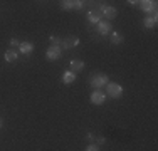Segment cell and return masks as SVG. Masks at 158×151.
Wrapping results in <instances>:
<instances>
[{"instance_id": "6da1fadb", "label": "cell", "mask_w": 158, "mask_h": 151, "mask_svg": "<svg viewBox=\"0 0 158 151\" xmlns=\"http://www.w3.org/2000/svg\"><path fill=\"white\" fill-rule=\"evenodd\" d=\"M108 96L113 97V99H118V97H121L123 94V88L119 84H116V82H108Z\"/></svg>"}, {"instance_id": "7a4b0ae2", "label": "cell", "mask_w": 158, "mask_h": 151, "mask_svg": "<svg viewBox=\"0 0 158 151\" xmlns=\"http://www.w3.org/2000/svg\"><path fill=\"white\" fill-rule=\"evenodd\" d=\"M138 5H140V9L145 10V12H153V15H155V18H156V2H153V0H143Z\"/></svg>"}, {"instance_id": "3957f363", "label": "cell", "mask_w": 158, "mask_h": 151, "mask_svg": "<svg viewBox=\"0 0 158 151\" xmlns=\"http://www.w3.org/2000/svg\"><path fill=\"white\" fill-rule=\"evenodd\" d=\"M108 84V76L106 74H96L94 77H91V86L93 88H103Z\"/></svg>"}, {"instance_id": "277c9868", "label": "cell", "mask_w": 158, "mask_h": 151, "mask_svg": "<svg viewBox=\"0 0 158 151\" xmlns=\"http://www.w3.org/2000/svg\"><path fill=\"white\" fill-rule=\"evenodd\" d=\"M98 12H103V15L108 18H114L116 14H118L114 7H104V5H99V10H98Z\"/></svg>"}, {"instance_id": "5b68a950", "label": "cell", "mask_w": 158, "mask_h": 151, "mask_svg": "<svg viewBox=\"0 0 158 151\" xmlns=\"http://www.w3.org/2000/svg\"><path fill=\"white\" fill-rule=\"evenodd\" d=\"M59 55H61V47H54V45H51V47L47 49V59L49 60L59 59Z\"/></svg>"}, {"instance_id": "8992f818", "label": "cell", "mask_w": 158, "mask_h": 151, "mask_svg": "<svg viewBox=\"0 0 158 151\" xmlns=\"http://www.w3.org/2000/svg\"><path fill=\"white\" fill-rule=\"evenodd\" d=\"M104 99H106V96H104L103 92H99V91H96V92L91 94V103L93 104H103Z\"/></svg>"}, {"instance_id": "52a82bcc", "label": "cell", "mask_w": 158, "mask_h": 151, "mask_svg": "<svg viewBox=\"0 0 158 151\" xmlns=\"http://www.w3.org/2000/svg\"><path fill=\"white\" fill-rule=\"evenodd\" d=\"M64 47L66 49H73V47H76V45L79 44V39L76 35H71V37H67V39H64Z\"/></svg>"}, {"instance_id": "ba28073f", "label": "cell", "mask_w": 158, "mask_h": 151, "mask_svg": "<svg viewBox=\"0 0 158 151\" xmlns=\"http://www.w3.org/2000/svg\"><path fill=\"white\" fill-rule=\"evenodd\" d=\"M98 30H99V34L106 35V34L111 30V24H110V22H106V20H103V22L99 20V24H98Z\"/></svg>"}, {"instance_id": "9c48e42d", "label": "cell", "mask_w": 158, "mask_h": 151, "mask_svg": "<svg viewBox=\"0 0 158 151\" xmlns=\"http://www.w3.org/2000/svg\"><path fill=\"white\" fill-rule=\"evenodd\" d=\"M84 69V62H82V60H73V62H71V67H69V71L71 72H79V71H82Z\"/></svg>"}, {"instance_id": "30bf717a", "label": "cell", "mask_w": 158, "mask_h": 151, "mask_svg": "<svg viewBox=\"0 0 158 151\" xmlns=\"http://www.w3.org/2000/svg\"><path fill=\"white\" fill-rule=\"evenodd\" d=\"M62 81H64V84H73V82L76 81V74L71 72V71H67V72L62 76Z\"/></svg>"}, {"instance_id": "8fae6325", "label": "cell", "mask_w": 158, "mask_h": 151, "mask_svg": "<svg viewBox=\"0 0 158 151\" xmlns=\"http://www.w3.org/2000/svg\"><path fill=\"white\" fill-rule=\"evenodd\" d=\"M34 51V44L32 42H22L20 44V52L22 54H31Z\"/></svg>"}, {"instance_id": "7c38bea8", "label": "cell", "mask_w": 158, "mask_h": 151, "mask_svg": "<svg viewBox=\"0 0 158 151\" xmlns=\"http://www.w3.org/2000/svg\"><path fill=\"white\" fill-rule=\"evenodd\" d=\"M143 25H145L146 29H153V27L156 25V18H155V17H145Z\"/></svg>"}, {"instance_id": "4fadbf2b", "label": "cell", "mask_w": 158, "mask_h": 151, "mask_svg": "<svg viewBox=\"0 0 158 151\" xmlns=\"http://www.w3.org/2000/svg\"><path fill=\"white\" fill-rule=\"evenodd\" d=\"M5 60L7 62H15L17 60V52L15 51H7L5 52Z\"/></svg>"}, {"instance_id": "5bb4252c", "label": "cell", "mask_w": 158, "mask_h": 151, "mask_svg": "<svg viewBox=\"0 0 158 151\" xmlns=\"http://www.w3.org/2000/svg\"><path fill=\"white\" fill-rule=\"evenodd\" d=\"M99 14L101 12H89L88 20L91 22V24H99Z\"/></svg>"}, {"instance_id": "9a60e30c", "label": "cell", "mask_w": 158, "mask_h": 151, "mask_svg": "<svg viewBox=\"0 0 158 151\" xmlns=\"http://www.w3.org/2000/svg\"><path fill=\"white\" fill-rule=\"evenodd\" d=\"M123 40H125V39H123V35H121V34H111V44H116V45H118V44H123Z\"/></svg>"}, {"instance_id": "2e32d148", "label": "cell", "mask_w": 158, "mask_h": 151, "mask_svg": "<svg viewBox=\"0 0 158 151\" xmlns=\"http://www.w3.org/2000/svg\"><path fill=\"white\" fill-rule=\"evenodd\" d=\"M61 7H62L64 10L74 9V2H73V0H62V2H61Z\"/></svg>"}, {"instance_id": "e0dca14e", "label": "cell", "mask_w": 158, "mask_h": 151, "mask_svg": "<svg viewBox=\"0 0 158 151\" xmlns=\"http://www.w3.org/2000/svg\"><path fill=\"white\" fill-rule=\"evenodd\" d=\"M51 44L54 45V47H59V44H61V39H59V37H54V35H52V37H51Z\"/></svg>"}, {"instance_id": "ac0fdd59", "label": "cell", "mask_w": 158, "mask_h": 151, "mask_svg": "<svg viewBox=\"0 0 158 151\" xmlns=\"http://www.w3.org/2000/svg\"><path fill=\"white\" fill-rule=\"evenodd\" d=\"M86 151H99V148H98V146H94V145H89Z\"/></svg>"}, {"instance_id": "d6986e66", "label": "cell", "mask_w": 158, "mask_h": 151, "mask_svg": "<svg viewBox=\"0 0 158 151\" xmlns=\"http://www.w3.org/2000/svg\"><path fill=\"white\" fill-rule=\"evenodd\" d=\"M10 45H12V47H15V45H20V42H19L17 39H12V40H10Z\"/></svg>"}, {"instance_id": "ffe728a7", "label": "cell", "mask_w": 158, "mask_h": 151, "mask_svg": "<svg viewBox=\"0 0 158 151\" xmlns=\"http://www.w3.org/2000/svg\"><path fill=\"white\" fill-rule=\"evenodd\" d=\"M81 7H82V2L76 0V2H74V9H81Z\"/></svg>"}, {"instance_id": "44dd1931", "label": "cell", "mask_w": 158, "mask_h": 151, "mask_svg": "<svg viewBox=\"0 0 158 151\" xmlns=\"http://www.w3.org/2000/svg\"><path fill=\"white\" fill-rule=\"evenodd\" d=\"M98 143H99V145H103V143H104V138H103V136H98Z\"/></svg>"}, {"instance_id": "7402d4cb", "label": "cell", "mask_w": 158, "mask_h": 151, "mask_svg": "<svg viewBox=\"0 0 158 151\" xmlns=\"http://www.w3.org/2000/svg\"><path fill=\"white\" fill-rule=\"evenodd\" d=\"M0 128H2V119H0Z\"/></svg>"}]
</instances>
